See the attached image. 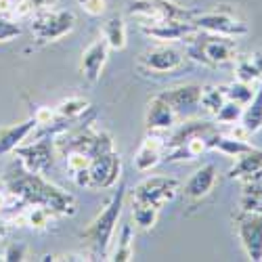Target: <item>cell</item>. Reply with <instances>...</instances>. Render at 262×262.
<instances>
[{"instance_id": "obj_1", "label": "cell", "mask_w": 262, "mask_h": 262, "mask_svg": "<svg viewBox=\"0 0 262 262\" xmlns=\"http://www.w3.org/2000/svg\"><path fill=\"white\" fill-rule=\"evenodd\" d=\"M5 185L13 198H17V202H21L24 206H45L47 210L59 216L76 214L74 195L49 183L42 174H34L21 168L5 179Z\"/></svg>"}, {"instance_id": "obj_2", "label": "cell", "mask_w": 262, "mask_h": 262, "mask_svg": "<svg viewBox=\"0 0 262 262\" xmlns=\"http://www.w3.org/2000/svg\"><path fill=\"white\" fill-rule=\"evenodd\" d=\"M124 200H126V185H124V181H120L118 189L114 193V198L109 200L105 210L91 223V227L82 233V237L89 239L93 250H95V254L101 256V258L107 256L109 246H112V239H114V233H116V227H118V221H120V214H122V208H124Z\"/></svg>"}, {"instance_id": "obj_3", "label": "cell", "mask_w": 262, "mask_h": 262, "mask_svg": "<svg viewBox=\"0 0 262 262\" xmlns=\"http://www.w3.org/2000/svg\"><path fill=\"white\" fill-rule=\"evenodd\" d=\"M76 28V15L72 11H61V9H47V11H36L32 21V34L40 42H57L72 34Z\"/></svg>"}, {"instance_id": "obj_4", "label": "cell", "mask_w": 262, "mask_h": 262, "mask_svg": "<svg viewBox=\"0 0 262 262\" xmlns=\"http://www.w3.org/2000/svg\"><path fill=\"white\" fill-rule=\"evenodd\" d=\"M189 55L204 65H225L237 57V45L229 36H216L210 34L198 45L189 47Z\"/></svg>"}, {"instance_id": "obj_5", "label": "cell", "mask_w": 262, "mask_h": 262, "mask_svg": "<svg viewBox=\"0 0 262 262\" xmlns=\"http://www.w3.org/2000/svg\"><path fill=\"white\" fill-rule=\"evenodd\" d=\"M191 24L195 26L198 32L216 34V36H229V38H239V36H246L250 32L246 21L237 19L235 15H231L227 11H212V13L193 15Z\"/></svg>"}, {"instance_id": "obj_6", "label": "cell", "mask_w": 262, "mask_h": 262, "mask_svg": "<svg viewBox=\"0 0 262 262\" xmlns=\"http://www.w3.org/2000/svg\"><path fill=\"white\" fill-rule=\"evenodd\" d=\"M128 13L141 19L143 24H156V21H170V19L191 21L193 17V13L179 7L177 3H170V0H135Z\"/></svg>"}, {"instance_id": "obj_7", "label": "cell", "mask_w": 262, "mask_h": 262, "mask_svg": "<svg viewBox=\"0 0 262 262\" xmlns=\"http://www.w3.org/2000/svg\"><path fill=\"white\" fill-rule=\"evenodd\" d=\"M55 143L53 137H40L38 141L24 143L15 149V154L21 160V168H26L28 172L34 174H47L53 166V154H55Z\"/></svg>"}, {"instance_id": "obj_8", "label": "cell", "mask_w": 262, "mask_h": 262, "mask_svg": "<svg viewBox=\"0 0 262 262\" xmlns=\"http://www.w3.org/2000/svg\"><path fill=\"white\" fill-rule=\"evenodd\" d=\"M181 191V183L177 179H170V177H151V179H145L143 183H139L133 191V200H139V202H145V204H151L156 206L158 210L172 202L174 198L179 195Z\"/></svg>"}, {"instance_id": "obj_9", "label": "cell", "mask_w": 262, "mask_h": 262, "mask_svg": "<svg viewBox=\"0 0 262 262\" xmlns=\"http://www.w3.org/2000/svg\"><path fill=\"white\" fill-rule=\"evenodd\" d=\"M237 235L250 260H262V214L242 212L237 216Z\"/></svg>"}, {"instance_id": "obj_10", "label": "cell", "mask_w": 262, "mask_h": 262, "mask_svg": "<svg viewBox=\"0 0 262 262\" xmlns=\"http://www.w3.org/2000/svg\"><path fill=\"white\" fill-rule=\"evenodd\" d=\"M89 170L93 179V189H114L122 181V160L116 151L93 158Z\"/></svg>"}, {"instance_id": "obj_11", "label": "cell", "mask_w": 262, "mask_h": 262, "mask_svg": "<svg viewBox=\"0 0 262 262\" xmlns=\"http://www.w3.org/2000/svg\"><path fill=\"white\" fill-rule=\"evenodd\" d=\"M200 93L202 86L200 84H185V86H174L164 93H160L170 107L174 109V114L179 116V120H189L200 112Z\"/></svg>"}, {"instance_id": "obj_12", "label": "cell", "mask_w": 262, "mask_h": 262, "mask_svg": "<svg viewBox=\"0 0 262 262\" xmlns=\"http://www.w3.org/2000/svg\"><path fill=\"white\" fill-rule=\"evenodd\" d=\"M141 32L147 38H154L160 42H179V40H189L195 32V26L191 21H156V24H141Z\"/></svg>"}, {"instance_id": "obj_13", "label": "cell", "mask_w": 262, "mask_h": 262, "mask_svg": "<svg viewBox=\"0 0 262 262\" xmlns=\"http://www.w3.org/2000/svg\"><path fill=\"white\" fill-rule=\"evenodd\" d=\"M183 63H185L183 53L172 47H156L141 55V65L147 72H154V74L177 72L183 68Z\"/></svg>"}, {"instance_id": "obj_14", "label": "cell", "mask_w": 262, "mask_h": 262, "mask_svg": "<svg viewBox=\"0 0 262 262\" xmlns=\"http://www.w3.org/2000/svg\"><path fill=\"white\" fill-rule=\"evenodd\" d=\"M145 124L149 133H164V130H170L179 124V116L174 114V109L162 95H156L147 105Z\"/></svg>"}, {"instance_id": "obj_15", "label": "cell", "mask_w": 262, "mask_h": 262, "mask_svg": "<svg viewBox=\"0 0 262 262\" xmlns=\"http://www.w3.org/2000/svg\"><path fill=\"white\" fill-rule=\"evenodd\" d=\"M107 55H109V47L103 38L95 40L93 45L82 53V61H80V68H82V74L89 82H99L101 74H103V68L107 63Z\"/></svg>"}, {"instance_id": "obj_16", "label": "cell", "mask_w": 262, "mask_h": 262, "mask_svg": "<svg viewBox=\"0 0 262 262\" xmlns=\"http://www.w3.org/2000/svg\"><path fill=\"white\" fill-rule=\"evenodd\" d=\"M164 147H166V141L158 133H149L143 139L139 151L135 154V168L139 172H149L151 168H156L162 162Z\"/></svg>"}, {"instance_id": "obj_17", "label": "cell", "mask_w": 262, "mask_h": 262, "mask_svg": "<svg viewBox=\"0 0 262 262\" xmlns=\"http://www.w3.org/2000/svg\"><path fill=\"white\" fill-rule=\"evenodd\" d=\"M38 128L34 116L24 120V122H19V124H13L9 128H3L0 130V158L11 154V151H15L19 145H24L32 135H34V130Z\"/></svg>"}, {"instance_id": "obj_18", "label": "cell", "mask_w": 262, "mask_h": 262, "mask_svg": "<svg viewBox=\"0 0 262 262\" xmlns=\"http://www.w3.org/2000/svg\"><path fill=\"white\" fill-rule=\"evenodd\" d=\"M216 179H218V170H216L214 164H206V166L198 168L191 174V179L187 181V185H185V195L193 202L204 200L206 195L214 189Z\"/></svg>"}, {"instance_id": "obj_19", "label": "cell", "mask_w": 262, "mask_h": 262, "mask_svg": "<svg viewBox=\"0 0 262 262\" xmlns=\"http://www.w3.org/2000/svg\"><path fill=\"white\" fill-rule=\"evenodd\" d=\"M256 177H262V151L254 147L248 154L235 158V164L229 170V179L248 181V179H256Z\"/></svg>"}, {"instance_id": "obj_20", "label": "cell", "mask_w": 262, "mask_h": 262, "mask_svg": "<svg viewBox=\"0 0 262 262\" xmlns=\"http://www.w3.org/2000/svg\"><path fill=\"white\" fill-rule=\"evenodd\" d=\"M101 38L107 42L109 51H124L126 42H128V32H126V24L120 15L109 17L103 24V32Z\"/></svg>"}, {"instance_id": "obj_21", "label": "cell", "mask_w": 262, "mask_h": 262, "mask_svg": "<svg viewBox=\"0 0 262 262\" xmlns=\"http://www.w3.org/2000/svg\"><path fill=\"white\" fill-rule=\"evenodd\" d=\"M242 200H239V210L242 212H258L262 214V177L244 181Z\"/></svg>"}, {"instance_id": "obj_22", "label": "cell", "mask_w": 262, "mask_h": 262, "mask_svg": "<svg viewBox=\"0 0 262 262\" xmlns=\"http://www.w3.org/2000/svg\"><path fill=\"white\" fill-rule=\"evenodd\" d=\"M239 122H242L250 130V135L262 130V80L258 84V89H256L252 101L244 107V116H242V120H239Z\"/></svg>"}, {"instance_id": "obj_23", "label": "cell", "mask_w": 262, "mask_h": 262, "mask_svg": "<svg viewBox=\"0 0 262 262\" xmlns=\"http://www.w3.org/2000/svg\"><path fill=\"white\" fill-rule=\"evenodd\" d=\"M133 258H135V229H133V225H130V223H126L120 229L118 246L112 252V256H109V260H114V262H130Z\"/></svg>"}, {"instance_id": "obj_24", "label": "cell", "mask_w": 262, "mask_h": 262, "mask_svg": "<svg viewBox=\"0 0 262 262\" xmlns=\"http://www.w3.org/2000/svg\"><path fill=\"white\" fill-rule=\"evenodd\" d=\"M212 130H216L210 122H191V120H187L185 124H181V128L174 133L168 141H166V147H179V145H183L185 141H189L191 137H195V135H206V133H212ZM164 147V149H166Z\"/></svg>"}, {"instance_id": "obj_25", "label": "cell", "mask_w": 262, "mask_h": 262, "mask_svg": "<svg viewBox=\"0 0 262 262\" xmlns=\"http://www.w3.org/2000/svg\"><path fill=\"white\" fill-rule=\"evenodd\" d=\"M212 149L221 151L223 156H229V158H239V156L248 154V151H252L254 145H250L248 141H237V139H233L229 135L216 133V137L212 141Z\"/></svg>"}, {"instance_id": "obj_26", "label": "cell", "mask_w": 262, "mask_h": 262, "mask_svg": "<svg viewBox=\"0 0 262 262\" xmlns=\"http://www.w3.org/2000/svg\"><path fill=\"white\" fill-rule=\"evenodd\" d=\"M227 101V93H225V86H202V93H200V107L204 109L206 114L216 116L218 109H221Z\"/></svg>"}, {"instance_id": "obj_27", "label": "cell", "mask_w": 262, "mask_h": 262, "mask_svg": "<svg viewBox=\"0 0 262 262\" xmlns=\"http://www.w3.org/2000/svg\"><path fill=\"white\" fill-rule=\"evenodd\" d=\"M89 107H91V103L86 101L84 97H68V99H63V101L55 107V112H57L59 120L72 122V120H78L82 114L89 112Z\"/></svg>"}, {"instance_id": "obj_28", "label": "cell", "mask_w": 262, "mask_h": 262, "mask_svg": "<svg viewBox=\"0 0 262 262\" xmlns=\"http://www.w3.org/2000/svg\"><path fill=\"white\" fill-rule=\"evenodd\" d=\"M158 208L151 206V204H145V202H139V200H133V221L139 229L143 231H149L154 229L156 223H158Z\"/></svg>"}, {"instance_id": "obj_29", "label": "cell", "mask_w": 262, "mask_h": 262, "mask_svg": "<svg viewBox=\"0 0 262 262\" xmlns=\"http://www.w3.org/2000/svg\"><path fill=\"white\" fill-rule=\"evenodd\" d=\"M225 93H227V99H229V101L246 107V105L252 101V97H254L256 91H254V84H246V82L235 80L233 84L225 86Z\"/></svg>"}, {"instance_id": "obj_30", "label": "cell", "mask_w": 262, "mask_h": 262, "mask_svg": "<svg viewBox=\"0 0 262 262\" xmlns=\"http://www.w3.org/2000/svg\"><path fill=\"white\" fill-rule=\"evenodd\" d=\"M24 218H26V225L30 229H36V231H42L47 229L51 218H53V212L47 210L45 206H30L26 212H24Z\"/></svg>"}, {"instance_id": "obj_31", "label": "cell", "mask_w": 262, "mask_h": 262, "mask_svg": "<svg viewBox=\"0 0 262 262\" xmlns=\"http://www.w3.org/2000/svg\"><path fill=\"white\" fill-rule=\"evenodd\" d=\"M242 116H244V105H237V103H233V101H225V105L218 109V114L214 116L221 124H235V122H239L242 120Z\"/></svg>"}, {"instance_id": "obj_32", "label": "cell", "mask_w": 262, "mask_h": 262, "mask_svg": "<svg viewBox=\"0 0 262 262\" xmlns=\"http://www.w3.org/2000/svg\"><path fill=\"white\" fill-rule=\"evenodd\" d=\"M235 76L239 82H246V84H256L262 80V76L258 74V70L254 68V63L250 59H242L237 63V68H235Z\"/></svg>"}, {"instance_id": "obj_33", "label": "cell", "mask_w": 262, "mask_h": 262, "mask_svg": "<svg viewBox=\"0 0 262 262\" xmlns=\"http://www.w3.org/2000/svg\"><path fill=\"white\" fill-rule=\"evenodd\" d=\"M17 36H21V26L15 19H9L7 15H0V42H11Z\"/></svg>"}, {"instance_id": "obj_34", "label": "cell", "mask_w": 262, "mask_h": 262, "mask_svg": "<svg viewBox=\"0 0 262 262\" xmlns=\"http://www.w3.org/2000/svg\"><path fill=\"white\" fill-rule=\"evenodd\" d=\"M34 120H36V124L42 126V128H53V126L59 122V116H57V112H55V107L42 105V107H38L36 112H34Z\"/></svg>"}, {"instance_id": "obj_35", "label": "cell", "mask_w": 262, "mask_h": 262, "mask_svg": "<svg viewBox=\"0 0 262 262\" xmlns=\"http://www.w3.org/2000/svg\"><path fill=\"white\" fill-rule=\"evenodd\" d=\"M26 258H28V248H26V244H21V242L9 244L7 250L3 252V260L5 262H21Z\"/></svg>"}, {"instance_id": "obj_36", "label": "cell", "mask_w": 262, "mask_h": 262, "mask_svg": "<svg viewBox=\"0 0 262 262\" xmlns=\"http://www.w3.org/2000/svg\"><path fill=\"white\" fill-rule=\"evenodd\" d=\"M68 170L70 172H78L82 168H89L91 166V158L84 154V151H70L68 156Z\"/></svg>"}, {"instance_id": "obj_37", "label": "cell", "mask_w": 262, "mask_h": 262, "mask_svg": "<svg viewBox=\"0 0 262 262\" xmlns=\"http://www.w3.org/2000/svg\"><path fill=\"white\" fill-rule=\"evenodd\" d=\"M78 5L84 13H89L91 17H101L107 11V0H78Z\"/></svg>"}, {"instance_id": "obj_38", "label": "cell", "mask_w": 262, "mask_h": 262, "mask_svg": "<svg viewBox=\"0 0 262 262\" xmlns=\"http://www.w3.org/2000/svg\"><path fill=\"white\" fill-rule=\"evenodd\" d=\"M72 174H74V183L80 189H93V179H91V170L89 168H82V170L72 172Z\"/></svg>"}, {"instance_id": "obj_39", "label": "cell", "mask_w": 262, "mask_h": 262, "mask_svg": "<svg viewBox=\"0 0 262 262\" xmlns=\"http://www.w3.org/2000/svg\"><path fill=\"white\" fill-rule=\"evenodd\" d=\"M227 135L233 137V139H237V141H248V139H250V130H248L242 122H235V124H231V128H229Z\"/></svg>"}, {"instance_id": "obj_40", "label": "cell", "mask_w": 262, "mask_h": 262, "mask_svg": "<svg viewBox=\"0 0 262 262\" xmlns=\"http://www.w3.org/2000/svg\"><path fill=\"white\" fill-rule=\"evenodd\" d=\"M32 7H34V13L36 11H47V9H55L57 0H30Z\"/></svg>"}, {"instance_id": "obj_41", "label": "cell", "mask_w": 262, "mask_h": 262, "mask_svg": "<svg viewBox=\"0 0 262 262\" xmlns=\"http://www.w3.org/2000/svg\"><path fill=\"white\" fill-rule=\"evenodd\" d=\"M250 61L254 63V68H256L258 74L262 76V51H254V53L250 55Z\"/></svg>"}, {"instance_id": "obj_42", "label": "cell", "mask_w": 262, "mask_h": 262, "mask_svg": "<svg viewBox=\"0 0 262 262\" xmlns=\"http://www.w3.org/2000/svg\"><path fill=\"white\" fill-rule=\"evenodd\" d=\"M15 9V0H0V15H11Z\"/></svg>"}, {"instance_id": "obj_43", "label": "cell", "mask_w": 262, "mask_h": 262, "mask_svg": "<svg viewBox=\"0 0 262 262\" xmlns=\"http://www.w3.org/2000/svg\"><path fill=\"white\" fill-rule=\"evenodd\" d=\"M9 206V195L5 191H0V214L5 212V208Z\"/></svg>"}, {"instance_id": "obj_44", "label": "cell", "mask_w": 262, "mask_h": 262, "mask_svg": "<svg viewBox=\"0 0 262 262\" xmlns=\"http://www.w3.org/2000/svg\"><path fill=\"white\" fill-rule=\"evenodd\" d=\"M7 231H9V227H7V223H5V221H0V239H5V235H7Z\"/></svg>"}]
</instances>
